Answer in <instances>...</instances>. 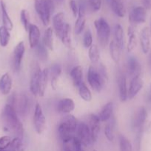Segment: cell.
I'll return each instance as SVG.
<instances>
[{
	"mask_svg": "<svg viewBox=\"0 0 151 151\" xmlns=\"http://www.w3.org/2000/svg\"><path fill=\"white\" fill-rule=\"evenodd\" d=\"M100 122V119H99V116L97 115L91 114L88 116V123H87V125H88L89 129H90L93 142H96L98 137H99V134L100 132L101 128Z\"/></svg>",
	"mask_w": 151,
	"mask_h": 151,
	"instance_id": "15",
	"label": "cell"
},
{
	"mask_svg": "<svg viewBox=\"0 0 151 151\" xmlns=\"http://www.w3.org/2000/svg\"><path fill=\"white\" fill-rule=\"evenodd\" d=\"M53 1H63V0H53Z\"/></svg>",
	"mask_w": 151,
	"mask_h": 151,
	"instance_id": "54",
	"label": "cell"
},
{
	"mask_svg": "<svg viewBox=\"0 0 151 151\" xmlns=\"http://www.w3.org/2000/svg\"><path fill=\"white\" fill-rule=\"evenodd\" d=\"M143 86L144 82L141 75L132 78L131 81H130V86H129L128 88L129 100H132V99L134 98L139 94V91L142 90V88H143Z\"/></svg>",
	"mask_w": 151,
	"mask_h": 151,
	"instance_id": "16",
	"label": "cell"
},
{
	"mask_svg": "<svg viewBox=\"0 0 151 151\" xmlns=\"http://www.w3.org/2000/svg\"><path fill=\"white\" fill-rule=\"evenodd\" d=\"M72 150L73 151H80L82 150V143L79 139L75 136L72 139Z\"/></svg>",
	"mask_w": 151,
	"mask_h": 151,
	"instance_id": "44",
	"label": "cell"
},
{
	"mask_svg": "<svg viewBox=\"0 0 151 151\" xmlns=\"http://www.w3.org/2000/svg\"><path fill=\"white\" fill-rule=\"evenodd\" d=\"M98 71L99 72V73H100L101 76L102 77L104 81H105V82H107V81H108V72L107 70L106 66H105L103 63H100V66H99Z\"/></svg>",
	"mask_w": 151,
	"mask_h": 151,
	"instance_id": "47",
	"label": "cell"
},
{
	"mask_svg": "<svg viewBox=\"0 0 151 151\" xmlns=\"http://www.w3.org/2000/svg\"><path fill=\"white\" fill-rule=\"evenodd\" d=\"M12 88V78L9 73H4L0 78V91L4 95L10 94Z\"/></svg>",
	"mask_w": 151,
	"mask_h": 151,
	"instance_id": "24",
	"label": "cell"
},
{
	"mask_svg": "<svg viewBox=\"0 0 151 151\" xmlns=\"http://www.w3.org/2000/svg\"><path fill=\"white\" fill-rule=\"evenodd\" d=\"M147 10L142 6H138L131 10L129 16V20L132 24H139L146 22Z\"/></svg>",
	"mask_w": 151,
	"mask_h": 151,
	"instance_id": "13",
	"label": "cell"
},
{
	"mask_svg": "<svg viewBox=\"0 0 151 151\" xmlns=\"http://www.w3.org/2000/svg\"><path fill=\"white\" fill-rule=\"evenodd\" d=\"M12 139L9 136H3L0 137V150H6L8 149Z\"/></svg>",
	"mask_w": 151,
	"mask_h": 151,
	"instance_id": "42",
	"label": "cell"
},
{
	"mask_svg": "<svg viewBox=\"0 0 151 151\" xmlns=\"http://www.w3.org/2000/svg\"><path fill=\"white\" fill-rule=\"evenodd\" d=\"M110 4L112 10L117 16L120 18L125 16L126 9L121 0H111Z\"/></svg>",
	"mask_w": 151,
	"mask_h": 151,
	"instance_id": "26",
	"label": "cell"
},
{
	"mask_svg": "<svg viewBox=\"0 0 151 151\" xmlns=\"http://www.w3.org/2000/svg\"><path fill=\"white\" fill-rule=\"evenodd\" d=\"M99 44L102 47H106L110 44L111 29L108 22L101 17L94 22Z\"/></svg>",
	"mask_w": 151,
	"mask_h": 151,
	"instance_id": "4",
	"label": "cell"
},
{
	"mask_svg": "<svg viewBox=\"0 0 151 151\" xmlns=\"http://www.w3.org/2000/svg\"><path fill=\"white\" fill-rule=\"evenodd\" d=\"M20 19L22 24L23 25L25 31L28 32V29H29L30 23L29 19V13H28V12L26 10H22L20 13Z\"/></svg>",
	"mask_w": 151,
	"mask_h": 151,
	"instance_id": "40",
	"label": "cell"
},
{
	"mask_svg": "<svg viewBox=\"0 0 151 151\" xmlns=\"http://www.w3.org/2000/svg\"><path fill=\"white\" fill-rule=\"evenodd\" d=\"M63 151H73V150H72V149L70 148V147H69V146H68V145H65V147H64Z\"/></svg>",
	"mask_w": 151,
	"mask_h": 151,
	"instance_id": "51",
	"label": "cell"
},
{
	"mask_svg": "<svg viewBox=\"0 0 151 151\" xmlns=\"http://www.w3.org/2000/svg\"><path fill=\"white\" fill-rule=\"evenodd\" d=\"M0 151H10L8 149H6V150H0Z\"/></svg>",
	"mask_w": 151,
	"mask_h": 151,
	"instance_id": "53",
	"label": "cell"
},
{
	"mask_svg": "<svg viewBox=\"0 0 151 151\" xmlns=\"http://www.w3.org/2000/svg\"><path fill=\"white\" fill-rule=\"evenodd\" d=\"M88 56L90 62L93 64H96V63H99V59H100V52H99V47H97V45L93 44L89 48Z\"/></svg>",
	"mask_w": 151,
	"mask_h": 151,
	"instance_id": "35",
	"label": "cell"
},
{
	"mask_svg": "<svg viewBox=\"0 0 151 151\" xmlns=\"http://www.w3.org/2000/svg\"><path fill=\"white\" fill-rule=\"evenodd\" d=\"M69 25V24L67 23L65 21V14L62 12L56 13L53 17V29L58 38H60L62 37L64 32Z\"/></svg>",
	"mask_w": 151,
	"mask_h": 151,
	"instance_id": "8",
	"label": "cell"
},
{
	"mask_svg": "<svg viewBox=\"0 0 151 151\" xmlns=\"http://www.w3.org/2000/svg\"><path fill=\"white\" fill-rule=\"evenodd\" d=\"M33 125L38 134H42L46 128V118L42 108L39 103H36L33 114Z\"/></svg>",
	"mask_w": 151,
	"mask_h": 151,
	"instance_id": "6",
	"label": "cell"
},
{
	"mask_svg": "<svg viewBox=\"0 0 151 151\" xmlns=\"http://www.w3.org/2000/svg\"><path fill=\"white\" fill-rule=\"evenodd\" d=\"M78 94H79L80 97L85 102H90L93 98L92 93L87 86L84 83V82L80 85L78 87Z\"/></svg>",
	"mask_w": 151,
	"mask_h": 151,
	"instance_id": "34",
	"label": "cell"
},
{
	"mask_svg": "<svg viewBox=\"0 0 151 151\" xmlns=\"http://www.w3.org/2000/svg\"><path fill=\"white\" fill-rule=\"evenodd\" d=\"M144 7L146 10H150L151 9V0H143Z\"/></svg>",
	"mask_w": 151,
	"mask_h": 151,
	"instance_id": "48",
	"label": "cell"
},
{
	"mask_svg": "<svg viewBox=\"0 0 151 151\" xmlns=\"http://www.w3.org/2000/svg\"><path fill=\"white\" fill-rule=\"evenodd\" d=\"M127 35H128V41H127V49L129 52H131L134 50V49L136 47V45H137L136 32H135V29L133 25L128 27Z\"/></svg>",
	"mask_w": 151,
	"mask_h": 151,
	"instance_id": "31",
	"label": "cell"
},
{
	"mask_svg": "<svg viewBox=\"0 0 151 151\" xmlns=\"http://www.w3.org/2000/svg\"><path fill=\"white\" fill-rule=\"evenodd\" d=\"M147 131L148 133H151V121L149 123V125H147Z\"/></svg>",
	"mask_w": 151,
	"mask_h": 151,
	"instance_id": "52",
	"label": "cell"
},
{
	"mask_svg": "<svg viewBox=\"0 0 151 151\" xmlns=\"http://www.w3.org/2000/svg\"><path fill=\"white\" fill-rule=\"evenodd\" d=\"M25 52V46L24 41H20L16 44L13 50V66L16 72H19L22 66V59Z\"/></svg>",
	"mask_w": 151,
	"mask_h": 151,
	"instance_id": "11",
	"label": "cell"
},
{
	"mask_svg": "<svg viewBox=\"0 0 151 151\" xmlns=\"http://www.w3.org/2000/svg\"><path fill=\"white\" fill-rule=\"evenodd\" d=\"M119 151H133V145L130 140L124 136L119 135Z\"/></svg>",
	"mask_w": 151,
	"mask_h": 151,
	"instance_id": "37",
	"label": "cell"
},
{
	"mask_svg": "<svg viewBox=\"0 0 151 151\" xmlns=\"http://www.w3.org/2000/svg\"><path fill=\"white\" fill-rule=\"evenodd\" d=\"M14 108L20 116H26L30 110L29 97L25 94L17 95Z\"/></svg>",
	"mask_w": 151,
	"mask_h": 151,
	"instance_id": "10",
	"label": "cell"
},
{
	"mask_svg": "<svg viewBox=\"0 0 151 151\" xmlns=\"http://www.w3.org/2000/svg\"><path fill=\"white\" fill-rule=\"evenodd\" d=\"M0 7H1V19H2L3 26L7 28L9 31H11L13 28V24L10 19V16H9L8 13H7L5 3L3 1H1Z\"/></svg>",
	"mask_w": 151,
	"mask_h": 151,
	"instance_id": "28",
	"label": "cell"
},
{
	"mask_svg": "<svg viewBox=\"0 0 151 151\" xmlns=\"http://www.w3.org/2000/svg\"><path fill=\"white\" fill-rule=\"evenodd\" d=\"M90 8L95 12L100 10L102 7V0H87Z\"/></svg>",
	"mask_w": 151,
	"mask_h": 151,
	"instance_id": "45",
	"label": "cell"
},
{
	"mask_svg": "<svg viewBox=\"0 0 151 151\" xmlns=\"http://www.w3.org/2000/svg\"><path fill=\"white\" fill-rule=\"evenodd\" d=\"M35 10L44 26L50 23V15L54 11L55 5L53 0H34Z\"/></svg>",
	"mask_w": 151,
	"mask_h": 151,
	"instance_id": "3",
	"label": "cell"
},
{
	"mask_svg": "<svg viewBox=\"0 0 151 151\" xmlns=\"http://www.w3.org/2000/svg\"><path fill=\"white\" fill-rule=\"evenodd\" d=\"M10 38V34L8 29L4 26L0 27V45L5 47L9 44Z\"/></svg>",
	"mask_w": 151,
	"mask_h": 151,
	"instance_id": "36",
	"label": "cell"
},
{
	"mask_svg": "<svg viewBox=\"0 0 151 151\" xmlns=\"http://www.w3.org/2000/svg\"><path fill=\"white\" fill-rule=\"evenodd\" d=\"M141 48L144 54H147L150 47V32L148 27H144L140 32Z\"/></svg>",
	"mask_w": 151,
	"mask_h": 151,
	"instance_id": "20",
	"label": "cell"
},
{
	"mask_svg": "<svg viewBox=\"0 0 151 151\" xmlns=\"http://www.w3.org/2000/svg\"><path fill=\"white\" fill-rule=\"evenodd\" d=\"M114 41H115L121 50L124 47V33L122 27L119 24L115 25L114 27Z\"/></svg>",
	"mask_w": 151,
	"mask_h": 151,
	"instance_id": "27",
	"label": "cell"
},
{
	"mask_svg": "<svg viewBox=\"0 0 151 151\" xmlns=\"http://www.w3.org/2000/svg\"><path fill=\"white\" fill-rule=\"evenodd\" d=\"M62 66L59 63H54L50 66L49 69V78H50V83L53 90H56L57 88L58 79L62 73Z\"/></svg>",
	"mask_w": 151,
	"mask_h": 151,
	"instance_id": "22",
	"label": "cell"
},
{
	"mask_svg": "<svg viewBox=\"0 0 151 151\" xmlns=\"http://www.w3.org/2000/svg\"><path fill=\"white\" fill-rule=\"evenodd\" d=\"M147 101L150 102V103L151 102V85H150V87L149 92H148V94H147Z\"/></svg>",
	"mask_w": 151,
	"mask_h": 151,
	"instance_id": "50",
	"label": "cell"
},
{
	"mask_svg": "<svg viewBox=\"0 0 151 151\" xmlns=\"http://www.w3.org/2000/svg\"><path fill=\"white\" fill-rule=\"evenodd\" d=\"M93 151H97V150H94Z\"/></svg>",
	"mask_w": 151,
	"mask_h": 151,
	"instance_id": "57",
	"label": "cell"
},
{
	"mask_svg": "<svg viewBox=\"0 0 151 151\" xmlns=\"http://www.w3.org/2000/svg\"><path fill=\"white\" fill-rule=\"evenodd\" d=\"M49 81V69H44L41 71V78L39 82V90H38V95L43 97L45 94L46 89L47 87V83Z\"/></svg>",
	"mask_w": 151,
	"mask_h": 151,
	"instance_id": "29",
	"label": "cell"
},
{
	"mask_svg": "<svg viewBox=\"0 0 151 151\" xmlns=\"http://www.w3.org/2000/svg\"><path fill=\"white\" fill-rule=\"evenodd\" d=\"M109 50L111 58L116 64H118L120 61V59H121V50L114 40H113V41L110 42Z\"/></svg>",
	"mask_w": 151,
	"mask_h": 151,
	"instance_id": "30",
	"label": "cell"
},
{
	"mask_svg": "<svg viewBox=\"0 0 151 151\" xmlns=\"http://www.w3.org/2000/svg\"><path fill=\"white\" fill-rule=\"evenodd\" d=\"M106 1H107V3H109V4H110V1H111V0H106Z\"/></svg>",
	"mask_w": 151,
	"mask_h": 151,
	"instance_id": "55",
	"label": "cell"
},
{
	"mask_svg": "<svg viewBox=\"0 0 151 151\" xmlns=\"http://www.w3.org/2000/svg\"><path fill=\"white\" fill-rule=\"evenodd\" d=\"M115 119L114 116H112L110 122H108L105 127V135L108 141L113 142L115 139V134H114V128H115Z\"/></svg>",
	"mask_w": 151,
	"mask_h": 151,
	"instance_id": "33",
	"label": "cell"
},
{
	"mask_svg": "<svg viewBox=\"0 0 151 151\" xmlns=\"http://www.w3.org/2000/svg\"><path fill=\"white\" fill-rule=\"evenodd\" d=\"M113 113V102H108L102 108L98 116L100 121L107 122L112 118Z\"/></svg>",
	"mask_w": 151,
	"mask_h": 151,
	"instance_id": "25",
	"label": "cell"
},
{
	"mask_svg": "<svg viewBox=\"0 0 151 151\" xmlns=\"http://www.w3.org/2000/svg\"><path fill=\"white\" fill-rule=\"evenodd\" d=\"M8 150L10 151H23V143L22 139L16 137L13 138L9 146Z\"/></svg>",
	"mask_w": 151,
	"mask_h": 151,
	"instance_id": "39",
	"label": "cell"
},
{
	"mask_svg": "<svg viewBox=\"0 0 151 151\" xmlns=\"http://www.w3.org/2000/svg\"><path fill=\"white\" fill-rule=\"evenodd\" d=\"M57 109L60 113L69 114L75 109V103L73 99L69 97L64 98L58 103Z\"/></svg>",
	"mask_w": 151,
	"mask_h": 151,
	"instance_id": "21",
	"label": "cell"
},
{
	"mask_svg": "<svg viewBox=\"0 0 151 151\" xmlns=\"http://www.w3.org/2000/svg\"><path fill=\"white\" fill-rule=\"evenodd\" d=\"M43 44L49 50H53V29L48 27L46 29L43 36Z\"/></svg>",
	"mask_w": 151,
	"mask_h": 151,
	"instance_id": "32",
	"label": "cell"
},
{
	"mask_svg": "<svg viewBox=\"0 0 151 151\" xmlns=\"http://www.w3.org/2000/svg\"><path fill=\"white\" fill-rule=\"evenodd\" d=\"M80 151H84V150H83V149H82V150H80Z\"/></svg>",
	"mask_w": 151,
	"mask_h": 151,
	"instance_id": "56",
	"label": "cell"
},
{
	"mask_svg": "<svg viewBox=\"0 0 151 151\" xmlns=\"http://www.w3.org/2000/svg\"><path fill=\"white\" fill-rule=\"evenodd\" d=\"M147 117V111L144 106H141L135 112L132 119V127L134 130H138L143 128L144 124L146 122Z\"/></svg>",
	"mask_w": 151,
	"mask_h": 151,
	"instance_id": "12",
	"label": "cell"
},
{
	"mask_svg": "<svg viewBox=\"0 0 151 151\" xmlns=\"http://www.w3.org/2000/svg\"><path fill=\"white\" fill-rule=\"evenodd\" d=\"M87 81L90 87L96 92H100L105 83L98 69L93 66H90L87 71Z\"/></svg>",
	"mask_w": 151,
	"mask_h": 151,
	"instance_id": "5",
	"label": "cell"
},
{
	"mask_svg": "<svg viewBox=\"0 0 151 151\" xmlns=\"http://www.w3.org/2000/svg\"><path fill=\"white\" fill-rule=\"evenodd\" d=\"M41 32L40 29L36 24H30L28 29V39L30 48L35 49L40 43Z\"/></svg>",
	"mask_w": 151,
	"mask_h": 151,
	"instance_id": "17",
	"label": "cell"
},
{
	"mask_svg": "<svg viewBox=\"0 0 151 151\" xmlns=\"http://www.w3.org/2000/svg\"><path fill=\"white\" fill-rule=\"evenodd\" d=\"M78 122L73 115L66 114L58 126V133L60 139L64 144H68L72 141L76 133Z\"/></svg>",
	"mask_w": 151,
	"mask_h": 151,
	"instance_id": "2",
	"label": "cell"
},
{
	"mask_svg": "<svg viewBox=\"0 0 151 151\" xmlns=\"http://www.w3.org/2000/svg\"><path fill=\"white\" fill-rule=\"evenodd\" d=\"M2 118L7 129L11 131L16 137L22 139L24 134V127L14 107L6 104L2 112Z\"/></svg>",
	"mask_w": 151,
	"mask_h": 151,
	"instance_id": "1",
	"label": "cell"
},
{
	"mask_svg": "<svg viewBox=\"0 0 151 151\" xmlns=\"http://www.w3.org/2000/svg\"><path fill=\"white\" fill-rule=\"evenodd\" d=\"M86 24V9L82 3L78 4V14L74 26V32L76 35H80L84 29Z\"/></svg>",
	"mask_w": 151,
	"mask_h": 151,
	"instance_id": "14",
	"label": "cell"
},
{
	"mask_svg": "<svg viewBox=\"0 0 151 151\" xmlns=\"http://www.w3.org/2000/svg\"><path fill=\"white\" fill-rule=\"evenodd\" d=\"M148 66H149V70L151 74V52L148 56Z\"/></svg>",
	"mask_w": 151,
	"mask_h": 151,
	"instance_id": "49",
	"label": "cell"
},
{
	"mask_svg": "<svg viewBox=\"0 0 151 151\" xmlns=\"http://www.w3.org/2000/svg\"><path fill=\"white\" fill-rule=\"evenodd\" d=\"M83 44L85 48H90L93 45V36H92V33L89 29H87L84 34Z\"/></svg>",
	"mask_w": 151,
	"mask_h": 151,
	"instance_id": "41",
	"label": "cell"
},
{
	"mask_svg": "<svg viewBox=\"0 0 151 151\" xmlns=\"http://www.w3.org/2000/svg\"><path fill=\"white\" fill-rule=\"evenodd\" d=\"M127 72L131 79L135 77L141 75L142 66H141L140 62L136 57L131 56L127 60Z\"/></svg>",
	"mask_w": 151,
	"mask_h": 151,
	"instance_id": "18",
	"label": "cell"
},
{
	"mask_svg": "<svg viewBox=\"0 0 151 151\" xmlns=\"http://www.w3.org/2000/svg\"><path fill=\"white\" fill-rule=\"evenodd\" d=\"M41 71L42 70L41 69V67L38 63H35L34 64H33L30 81V91L34 96H36L37 94H38Z\"/></svg>",
	"mask_w": 151,
	"mask_h": 151,
	"instance_id": "7",
	"label": "cell"
},
{
	"mask_svg": "<svg viewBox=\"0 0 151 151\" xmlns=\"http://www.w3.org/2000/svg\"><path fill=\"white\" fill-rule=\"evenodd\" d=\"M70 76L72 79L73 84L76 88H78L83 83V71L81 66L78 65L73 68L70 72Z\"/></svg>",
	"mask_w": 151,
	"mask_h": 151,
	"instance_id": "23",
	"label": "cell"
},
{
	"mask_svg": "<svg viewBox=\"0 0 151 151\" xmlns=\"http://www.w3.org/2000/svg\"><path fill=\"white\" fill-rule=\"evenodd\" d=\"M69 5L74 17H77L78 14V4L75 0H70Z\"/></svg>",
	"mask_w": 151,
	"mask_h": 151,
	"instance_id": "46",
	"label": "cell"
},
{
	"mask_svg": "<svg viewBox=\"0 0 151 151\" xmlns=\"http://www.w3.org/2000/svg\"><path fill=\"white\" fill-rule=\"evenodd\" d=\"M0 4H1V1H0Z\"/></svg>",
	"mask_w": 151,
	"mask_h": 151,
	"instance_id": "58",
	"label": "cell"
},
{
	"mask_svg": "<svg viewBox=\"0 0 151 151\" xmlns=\"http://www.w3.org/2000/svg\"><path fill=\"white\" fill-rule=\"evenodd\" d=\"M118 86L119 98L121 102H125L128 99V88L127 86V77L124 74L121 73L118 78Z\"/></svg>",
	"mask_w": 151,
	"mask_h": 151,
	"instance_id": "19",
	"label": "cell"
},
{
	"mask_svg": "<svg viewBox=\"0 0 151 151\" xmlns=\"http://www.w3.org/2000/svg\"><path fill=\"white\" fill-rule=\"evenodd\" d=\"M76 134V137L79 139L84 146H89L94 143L93 141V139H92V136L88 125L85 122H79L78 123Z\"/></svg>",
	"mask_w": 151,
	"mask_h": 151,
	"instance_id": "9",
	"label": "cell"
},
{
	"mask_svg": "<svg viewBox=\"0 0 151 151\" xmlns=\"http://www.w3.org/2000/svg\"><path fill=\"white\" fill-rule=\"evenodd\" d=\"M142 135H143V128L136 131V136L135 138V147H136V151H140L141 150Z\"/></svg>",
	"mask_w": 151,
	"mask_h": 151,
	"instance_id": "43",
	"label": "cell"
},
{
	"mask_svg": "<svg viewBox=\"0 0 151 151\" xmlns=\"http://www.w3.org/2000/svg\"><path fill=\"white\" fill-rule=\"evenodd\" d=\"M35 49L36 51L37 56L41 61H45V60H47V58H48L47 49L43 44V43L40 42Z\"/></svg>",
	"mask_w": 151,
	"mask_h": 151,
	"instance_id": "38",
	"label": "cell"
}]
</instances>
